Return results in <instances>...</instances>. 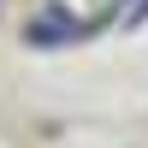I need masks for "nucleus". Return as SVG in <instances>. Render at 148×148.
<instances>
[{
  "label": "nucleus",
  "instance_id": "1",
  "mask_svg": "<svg viewBox=\"0 0 148 148\" xmlns=\"http://www.w3.org/2000/svg\"><path fill=\"white\" fill-rule=\"evenodd\" d=\"M83 36H89V24H83L65 0H47V6L24 24V47H42V53L47 47H77Z\"/></svg>",
  "mask_w": 148,
  "mask_h": 148
},
{
  "label": "nucleus",
  "instance_id": "2",
  "mask_svg": "<svg viewBox=\"0 0 148 148\" xmlns=\"http://www.w3.org/2000/svg\"><path fill=\"white\" fill-rule=\"evenodd\" d=\"M142 18H148V0H125V18H119V24H125V30H136Z\"/></svg>",
  "mask_w": 148,
  "mask_h": 148
},
{
  "label": "nucleus",
  "instance_id": "3",
  "mask_svg": "<svg viewBox=\"0 0 148 148\" xmlns=\"http://www.w3.org/2000/svg\"><path fill=\"white\" fill-rule=\"evenodd\" d=\"M0 6H6V0H0Z\"/></svg>",
  "mask_w": 148,
  "mask_h": 148
}]
</instances>
